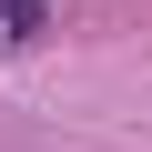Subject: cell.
<instances>
[{
  "instance_id": "1",
  "label": "cell",
  "mask_w": 152,
  "mask_h": 152,
  "mask_svg": "<svg viewBox=\"0 0 152 152\" xmlns=\"http://www.w3.org/2000/svg\"><path fill=\"white\" fill-rule=\"evenodd\" d=\"M51 41V0H0V51H31Z\"/></svg>"
}]
</instances>
